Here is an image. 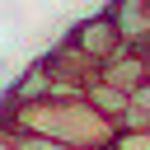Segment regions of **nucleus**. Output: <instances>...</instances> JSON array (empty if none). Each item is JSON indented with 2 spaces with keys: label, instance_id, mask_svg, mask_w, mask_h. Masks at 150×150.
<instances>
[{
  "label": "nucleus",
  "instance_id": "obj_1",
  "mask_svg": "<svg viewBox=\"0 0 150 150\" xmlns=\"http://www.w3.org/2000/svg\"><path fill=\"white\" fill-rule=\"evenodd\" d=\"M61 38H66V42H70V47L94 66V70H98L108 56H117V52H122V33H117V23H112V14H108L103 5H98L94 14H80Z\"/></svg>",
  "mask_w": 150,
  "mask_h": 150
},
{
  "label": "nucleus",
  "instance_id": "obj_2",
  "mask_svg": "<svg viewBox=\"0 0 150 150\" xmlns=\"http://www.w3.org/2000/svg\"><path fill=\"white\" fill-rule=\"evenodd\" d=\"M5 98H9V103H19V108H23V103L56 98V80H52V75H47V66L33 56L19 75H9V80H5Z\"/></svg>",
  "mask_w": 150,
  "mask_h": 150
},
{
  "label": "nucleus",
  "instance_id": "obj_3",
  "mask_svg": "<svg viewBox=\"0 0 150 150\" xmlns=\"http://www.w3.org/2000/svg\"><path fill=\"white\" fill-rule=\"evenodd\" d=\"M94 75H98V80H108V84H117L122 94H131V89H141V84H145V56H141V52H131V47H122V52H117V56H108Z\"/></svg>",
  "mask_w": 150,
  "mask_h": 150
},
{
  "label": "nucleus",
  "instance_id": "obj_4",
  "mask_svg": "<svg viewBox=\"0 0 150 150\" xmlns=\"http://www.w3.org/2000/svg\"><path fill=\"white\" fill-rule=\"evenodd\" d=\"M80 98H84V103H89V108H94L98 117H108L112 127H117V117H122V112L131 108V94H122L117 84H108V80H98V75H94V80L84 84V94H80Z\"/></svg>",
  "mask_w": 150,
  "mask_h": 150
},
{
  "label": "nucleus",
  "instance_id": "obj_5",
  "mask_svg": "<svg viewBox=\"0 0 150 150\" xmlns=\"http://www.w3.org/2000/svg\"><path fill=\"white\" fill-rule=\"evenodd\" d=\"M14 150H70V145H61L42 131H14Z\"/></svg>",
  "mask_w": 150,
  "mask_h": 150
},
{
  "label": "nucleus",
  "instance_id": "obj_6",
  "mask_svg": "<svg viewBox=\"0 0 150 150\" xmlns=\"http://www.w3.org/2000/svg\"><path fill=\"white\" fill-rule=\"evenodd\" d=\"M131 108H136V112H145V117H150V80H145V84H141V89H131Z\"/></svg>",
  "mask_w": 150,
  "mask_h": 150
},
{
  "label": "nucleus",
  "instance_id": "obj_7",
  "mask_svg": "<svg viewBox=\"0 0 150 150\" xmlns=\"http://www.w3.org/2000/svg\"><path fill=\"white\" fill-rule=\"evenodd\" d=\"M0 150H14V131H0Z\"/></svg>",
  "mask_w": 150,
  "mask_h": 150
},
{
  "label": "nucleus",
  "instance_id": "obj_8",
  "mask_svg": "<svg viewBox=\"0 0 150 150\" xmlns=\"http://www.w3.org/2000/svg\"><path fill=\"white\" fill-rule=\"evenodd\" d=\"M75 150H112V145H75Z\"/></svg>",
  "mask_w": 150,
  "mask_h": 150
}]
</instances>
